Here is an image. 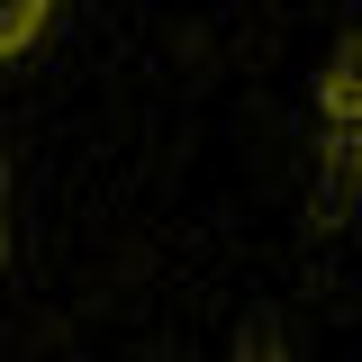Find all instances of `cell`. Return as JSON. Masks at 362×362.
Masks as SVG:
<instances>
[{
  "label": "cell",
  "instance_id": "obj_1",
  "mask_svg": "<svg viewBox=\"0 0 362 362\" xmlns=\"http://www.w3.org/2000/svg\"><path fill=\"white\" fill-rule=\"evenodd\" d=\"M45 9H54V0H0V64H18V54L45 37Z\"/></svg>",
  "mask_w": 362,
  "mask_h": 362
}]
</instances>
